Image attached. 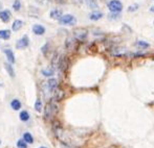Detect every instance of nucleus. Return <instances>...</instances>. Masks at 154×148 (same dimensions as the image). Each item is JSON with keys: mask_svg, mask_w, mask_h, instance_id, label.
I'll use <instances>...</instances> for the list:
<instances>
[{"mask_svg": "<svg viewBox=\"0 0 154 148\" xmlns=\"http://www.w3.org/2000/svg\"><path fill=\"white\" fill-rule=\"evenodd\" d=\"M58 111H59V106H58V104H57V101H55L54 99H51L50 102H48L47 104H46V106H45L44 117L47 120L52 119V118L57 115Z\"/></svg>", "mask_w": 154, "mask_h": 148, "instance_id": "1", "label": "nucleus"}, {"mask_svg": "<svg viewBox=\"0 0 154 148\" xmlns=\"http://www.w3.org/2000/svg\"><path fill=\"white\" fill-rule=\"evenodd\" d=\"M74 37L77 41L83 42V41H85L87 39V37H88V31L85 28H77L74 30Z\"/></svg>", "mask_w": 154, "mask_h": 148, "instance_id": "2", "label": "nucleus"}, {"mask_svg": "<svg viewBox=\"0 0 154 148\" xmlns=\"http://www.w3.org/2000/svg\"><path fill=\"white\" fill-rule=\"evenodd\" d=\"M59 22H60V24H62V25L71 26V25H74V24L77 23V19L74 18V16L67 14V15H63V16L59 19Z\"/></svg>", "mask_w": 154, "mask_h": 148, "instance_id": "3", "label": "nucleus"}, {"mask_svg": "<svg viewBox=\"0 0 154 148\" xmlns=\"http://www.w3.org/2000/svg\"><path fill=\"white\" fill-rule=\"evenodd\" d=\"M108 9L111 13H119L123 10V4L119 0H111L108 3Z\"/></svg>", "mask_w": 154, "mask_h": 148, "instance_id": "4", "label": "nucleus"}, {"mask_svg": "<svg viewBox=\"0 0 154 148\" xmlns=\"http://www.w3.org/2000/svg\"><path fill=\"white\" fill-rule=\"evenodd\" d=\"M68 58L67 56H61V58H59V63H58V68H59V71L61 72V73H65L66 70L68 69Z\"/></svg>", "mask_w": 154, "mask_h": 148, "instance_id": "5", "label": "nucleus"}, {"mask_svg": "<svg viewBox=\"0 0 154 148\" xmlns=\"http://www.w3.org/2000/svg\"><path fill=\"white\" fill-rule=\"evenodd\" d=\"M45 88L47 89V91L49 93H54L56 91V89L58 88V81L56 78H50L46 81V84H45Z\"/></svg>", "mask_w": 154, "mask_h": 148, "instance_id": "6", "label": "nucleus"}, {"mask_svg": "<svg viewBox=\"0 0 154 148\" xmlns=\"http://www.w3.org/2000/svg\"><path fill=\"white\" fill-rule=\"evenodd\" d=\"M29 44V37H27V35H23L22 38L16 43V47L18 49H23V48H25V47H27Z\"/></svg>", "mask_w": 154, "mask_h": 148, "instance_id": "7", "label": "nucleus"}, {"mask_svg": "<svg viewBox=\"0 0 154 148\" xmlns=\"http://www.w3.org/2000/svg\"><path fill=\"white\" fill-rule=\"evenodd\" d=\"M76 46H77V40L74 39V38H67L66 41H65V48L71 51V50H74L76 48Z\"/></svg>", "mask_w": 154, "mask_h": 148, "instance_id": "8", "label": "nucleus"}, {"mask_svg": "<svg viewBox=\"0 0 154 148\" xmlns=\"http://www.w3.org/2000/svg\"><path fill=\"white\" fill-rule=\"evenodd\" d=\"M63 97H64V91L61 90V89H59V88H57L56 91L54 92V97H52V99L55 100V101H60V100L63 99Z\"/></svg>", "mask_w": 154, "mask_h": 148, "instance_id": "9", "label": "nucleus"}, {"mask_svg": "<svg viewBox=\"0 0 154 148\" xmlns=\"http://www.w3.org/2000/svg\"><path fill=\"white\" fill-rule=\"evenodd\" d=\"M0 19L2 20L3 22H9L11 19V12L10 10H2V12H0Z\"/></svg>", "mask_w": 154, "mask_h": 148, "instance_id": "10", "label": "nucleus"}, {"mask_svg": "<svg viewBox=\"0 0 154 148\" xmlns=\"http://www.w3.org/2000/svg\"><path fill=\"white\" fill-rule=\"evenodd\" d=\"M4 53H5V55H7V61L10 62V63L14 64V63L16 62V60H15V54H14V52L12 51L11 49H4Z\"/></svg>", "mask_w": 154, "mask_h": 148, "instance_id": "11", "label": "nucleus"}, {"mask_svg": "<svg viewBox=\"0 0 154 148\" xmlns=\"http://www.w3.org/2000/svg\"><path fill=\"white\" fill-rule=\"evenodd\" d=\"M33 31L35 32L36 35H44L45 32V28L42 25H39V24H36V25L33 26Z\"/></svg>", "mask_w": 154, "mask_h": 148, "instance_id": "12", "label": "nucleus"}, {"mask_svg": "<svg viewBox=\"0 0 154 148\" xmlns=\"http://www.w3.org/2000/svg\"><path fill=\"white\" fill-rule=\"evenodd\" d=\"M49 16H50V18H52V19L59 20L62 16H63V14H62L61 10H54L49 13Z\"/></svg>", "mask_w": 154, "mask_h": 148, "instance_id": "13", "label": "nucleus"}, {"mask_svg": "<svg viewBox=\"0 0 154 148\" xmlns=\"http://www.w3.org/2000/svg\"><path fill=\"white\" fill-rule=\"evenodd\" d=\"M23 26V21L22 20H15L13 23V26H12V28H13L14 31H18L19 29L22 28Z\"/></svg>", "mask_w": 154, "mask_h": 148, "instance_id": "14", "label": "nucleus"}, {"mask_svg": "<svg viewBox=\"0 0 154 148\" xmlns=\"http://www.w3.org/2000/svg\"><path fill=\"white\" fill-rule=\"evenodd\" d=\"M103 17V14L101 12H92V13L89 15V19L92 20V21H96V20H100Z\"/></svg>", "mask_w": 154, "mask_h": 148, "instance_id": "15", "label": "nucleus"}, {"mask_svg": "<svg viewBox=\"0 0 154 148\" xmlns=\"http://www.w3.org/2000/svg\"><path fill=\"white\" fill-rule=\"evenodd\" d=\"M10 37H11L10 30H7V29H2V30H0V39L7 40V39H10Z\"/></svg>", "mask_w": 154, "mask_h": 148, "instance_id": "16", "label": "nucleus"}, {"mask_svg": "<svg viewBox=\"0 0 154 148\" xmlns=\"http://www.w3.org/2000/svg\"><path fill=\"white\" fill-rule=\"evenodd\" d=\"M126 53L125 48H113L111 50V54L113 55H123Z\"/></svg>", "mask_w": 154, "mask_h": 148, "instance_id": "17", "label": "nucleus"}, {"mask_svg": "<svg viewBox=\"0 0 154 148\" xmlns=\"http://www.w3.org/2000/svg\"><path fill=\"white\" fill-rule=\"evenodd\" d=\"M19 117H20V120H21V121H23V122H26V121H29V112L23 111V112H21V113H20Z\"/></svg>", "mask_w": 154, "mask_h": 148, "instance_id": "18", "label": "nucleus"}, {"mask_svg": "<svg viewBox=\"0 0 154 148\" xmlns=\"http://www.w3.org/2000/svg\"><path fill=\"white\" fill-rule=\"evenodd\" d=\"M11 106L13 107V109L17 111V109H19L21 107V102H20L18 99H14L12 102H11Z\"/></svg>", "mask_w": 154, "mask_h": 148, "instance_id": "19", "label": "nucleus"}, {"mask_svg": "<svg viewBox=\"0 0 154 148\" xmlns=\"http://www.w3.org/2000/svg\"><path fill=\"white\" fill-rule=\"evenodd\" d=\"M85 2L90 9H98V2H96V0H85Z\"/></svg>", "mask_w": 154, "mask_h": 148, "instance_id": "20", "label": "nucleus"}, {"mask_svg": "<svg viewBox=\"0 0 154 148\" xmlns=\"http://www.w3.org/2000/svg\"><path fill=\"white\" fill-rule=\"evenodd\" d=\"M4 66H5V69H7V71L9 72V74H10L12 77H14V76H15V71H14L13 66L11 64H7V63L4 65Z\"/></svg>", "mask_w": 154, "mask_h": 148, "instance_id": "21", "label": "nucleus"}, {"mask_svg": "<svg viewBox=\"0 0 154 148\" xmlns=\"http://www.w3.org/2000/svg\"><path fill=\"white\" fill-rule=\"evenodd\" d=\"M23 139H24V141H25L26 143H29V144L34 142V139H33L32 135H31L29 132H25V134L23 135Z\"/></svg>", "mask_w": 154, "mask_h": 148, "instance_id": "22", "label": "nucleus"}, {"mask_svg": "<svg viewBox=\"0 0 154 148\" xmlns=\"http://www.w3.org/2000/svg\"><path fill=\"white\" fill-rule=\"evenodd\" d=\"M42 73H43V75H45V76H51V75H54V73H55V70H54V68H49V69H45V70L42 71Z\"/></svg>", "mask_w": 154, "mask_h": 148, "instance_id": "23", "label": "nucleus"}, {"mask_svg": "<svg viewBox=\"0 0 154 148\" xmlns=\"http://www.w3.org/2000/svg\"><path fill=\"white\" fill-rule=\"evenodd\" d=\"M13 9L15 10H20V9H21V2H20V0H15L13 3Z\"/></svg>", "mask_w": 154, "mask_h": 148, "instance_id": "24", "label": "nucleus"}, {"mask_svg": "<svg viewBox=\"0 0 154 148\" xmlns=\"http://www.w3.org/2000/svg\"><path fill=\"white\" fill-rule=\"evenodd\" d=\"M35 109H36V111H37V112H39V113L42 111V102H41V100H40V99H38L37 101H36Z\"/></svg>", "mask_w": 154, "mask_h": 148, "instance_id": "25", "label": "nucleus"}, {"mask_svg": "<svg viewBox=\"0 0 154 148\" xmlns=\"http://www.w3.org/2000/svg\"><path fill=\"white\" fill-rule=\"evenodd\" d=\"M17 147L18 148H27V145H26V142L24 140H19L17 142Z\"/></svg>", "mask_w": 154, "mask_h": 148, "instance_id": "26", "label": "nucleus"}, {"mask_svg": "<svg viewBox=\"0 0 154 148\" xmlns=\"http://www.w3.org/2000/svg\"><path fill=\"white\" fill-rule=\"evenodd\" d=\"M136 45L137 46H141V47H143V48H148L149 47V43L147 42H144V41H137L136 42Z\"/></svg>", "mask_w": 154, "mask_h": 148, "instance_id": "27", "label": "nucleus"}, {"mask_svg": "<svg viewBox=\"0 0 154 148\" xmlns=\"http://www.w3.org/2000/svg\"><path fill=\"white\" fill-rule=\"evenodd\" d=\"M119 13H112L109 15V19H119Z\"/></svg>", "mask_w": 154, "mask_h": 148, "instance_id": "28", "label": "nucleus"}, {"mask_svg": "<svg viewBox=\"0 0 154 148\" xmlns=\"http://www.w3.org/2000/svg\"><path fill=\"white\" fill-rule=\"evenodd\" d=\"M137 9H138L137 4H133V5H131V7H129L128 10H129V12H134V10H136Z\"/></svg>", "mask_w": 154, "mask_h": 148, "instance_id": "29", "label": "nucleus"}, {"mask_svg": "<svg viewBox=\"0 0 154 148\" xmlns=\"http://www.w3.org/2000/svg\"><path fill=\"white\" fill-rule=\"evenodd\" d=\"M48 44H46V45H44L43 47H42V52L44 53V54H46V52H47V48H48Z\"/></svg>", "mask_w": 154, "mask_h": 148, "instance_id": "30", "label": "nucleus"}, {"mask_svg": "<svg viewBox=\"0 0 154 148\" xmlns=\"http://www.w3.org/2000/svg\"><path fill=\"white\" fill-rule=\"evenodd\" d=\"M74 2H77V3H81V2H83V0H74Z\"/></svg>", "mask_w": 154, "mask_h": 148, "instance_id": "31", "label": "nucleus"}, {"mask_svg": "<svg viewBox=\"0 0 154 148\" xmlns=\"http://www.w3.org/2000/svg\"><path fill=\"white\" fill-rule=\"evenodd\" d=\"M37 1H39V2H42V1H44V0H37Z\"/></svg>", "mask_w": 154, "mask_h": 148, "instance_id": "32", "label": "nucleus"}, {"mask_svg": "<svg viewBox=\"0 0 154 148\" xmlns=\"http://www.w3.org/2000/svg\"><path fill=\"white\" fill-rule=\"evenodd\" d=\"M40 148H46V147H40Z\"/></svg>", "mask_w": 154, "mask_h": 148, "instance_id": "33", "label": "nucleus"}, {"mask_svg": "<svg viewBox=\"0 0 154 148\" xmlns=\"http://www.w3.org/2000/svg\"><path fill=\"white\" fill-rule=\"evenodd\" d=\"M0 143H1V141H0Z\"/></svg>", "mask_w": 154, "mask_h": 148, "instance_id": "34", "label": "nucleus"}]
</instances>
